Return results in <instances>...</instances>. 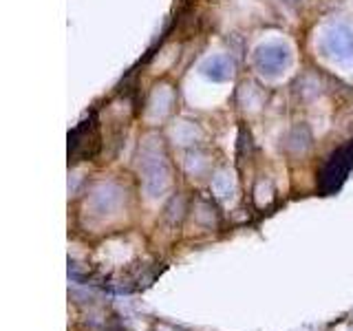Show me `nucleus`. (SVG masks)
I'll return each mask as SVG.
<instances>
[{"label": "nucleus", "instance_id": "1", "mask_svg": "<svg viewBox=\"0 0 353 331\" xmlns=\"http://www.w3.org/2000/svg\"><path fill=\"white\" fill-rule=\"evenodd\" d=\"M320 51L336 62L353 60V27L347 22H331L320 33Z\"/></svg>", "mask_w": 353, "mask_h": 331}, {"label": "nucleus", "instance_id": "2", "mask_svg": "<svg viewBox=\"0 0 353 331\" xmlns=\"http://www.w3.org/2000/svg\"><path fill=\"white\" fill-rule=\"evenodd\" d=\"M254 62H256V69L263 75H279L287 66V62H290V49L279 42L265 44V47L259 49Z\"/></svg>", "mask_w": 353, "mask_h": 331}, {"label": "nucleus", "instance_id": "3", "mask_svg": "<svg viewBox=\"0 0 353 331\" xmlns=\"http://www.w3.org/2000/svg\"><path fill=\"white\" fill-rule=\"evenodd\" d=\"M201 73L214 82H225L234 73V66H232L230 58H225V55H212V58H208L201 64Z\"/></svg>", "mask_w": 353, "mask_h": 331}]
</instances>
